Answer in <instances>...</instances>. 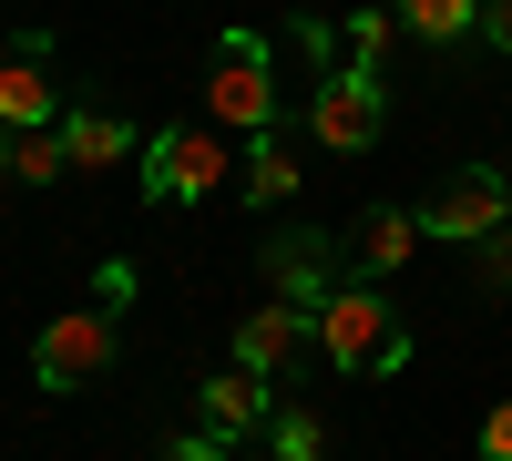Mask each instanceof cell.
I'll return each mask as SVG.
<instances>
[{"mask_svg":"<svg viewBox=\"0 0 512 461\" xmlns=\"http://www.w3.org/2000/svg\"><path fill=\"white\" fill-rule=\"evenodd\" d=\"M482 461H512V400H492V421H482Z\"/></svg>","mask_w":512,"mask_h":461,"instance_id":"cell-19","label":"cell"},{"mask_svg":"<svg viewBox=\"0 0 512 461\" xmlns=\"http://www.w3.org/2000/svg\"><path fill=\"white\" fill-rule=\"evenodd\" d=\"M349 236V257L369 267V277H390V267H410L420 257V205H369L359 226H338Z\"/></svg>","mask_w":512,"mask_h":461,"instance_id":"cell-11","label":"cell"},{"mask_svg":"<svg viewBox=\"0 0 512 461\" xmlns=\"http://www.w3.org/2000/svg\"><path fill=\"white\" fill-rule=\"evenodd\" d=\"M62 154H72V175H103V164L144 154V144L123 134V113H103V103H72V113H62Z\"/></svg>","mask_w":512,"mask_h":461,"instance_id":"cell-12","label":"cell"},{"mask_svg":"<svg viewBox=\"0 0 512 461\" xmlns=\"http://www.w3.org/2000/svg\"><path fill=\"white\" fill-rule=\"evenodd\" d=\"M318 359L338 380H390V369H410V318L369 277H338V298L318 308Z\"/></svg>","mask_w":512,"mask_h":461,"instance_id":"cell-1","label":"cell"},{"mask_svg":"<svg viewBox=\"0 0 512 461\" xmlns=\"http://www.w3.org/2000/svg\"><path fill=\"white\" fill-rule=\"evenodd\" d=\"M502 195H512V164H502Z\"/></svg>","mask_w":512,"mask_h":461,"instance_id":"cell-24","label":"cell"},{"mask_svg":"<svg viewBox=\"0 0 512 461\" xmlns=\"http://www.w3.org/2000/svg\"><path fill=\"white\" fill-rule=\"evenodd\" d=\"M113 359H123V318H113V308H72V318H41V339H31V380L62 400V390H93Z\"/></svg>","mask_w":512,"mask_h":461,"instance_id":"cell-3","label":"cell"},{"mask_svg":"<svg viewBox=\"0 0 512 461\" xmlns=\"http://www.w3.org/2000/svg\"><path fill=\"white\" fill-rule=\"evenodd\" d=\"M277 400H287V390L267 380V369L226 359L216 380H205V431H226V441H236V431H267V421H277Z\"/></svg>","mask_w":512,"mask_h":461,"instance_id":"cell-10","label":"cell"},{"mask_svg":"<svg viewBox=\"0 0 512 461\" xmlns=\"http://www.w3.org/2000/svg\"><path fill=\"white\" fill-rule=\"evenodd\" d=\"M134 164H144V195H154V205H205V195L226 185V144H216V123H164Z\"/></svg>","mask_w":512,"mask_h":461,"instance_id":"cell-5","label":"cell"},{"mask_svg":"<svg viewBox=\"0 0 512 461\" xmlns=\"http://www.w3.org/2000/svg\"><path fill=\"white\" fill-rule=\"evenodd\" d=\"M482 277H492V287H512V226H502V236L482 246Z\"/></svg>","mask_w":512,"mask_h":461,"instance_id":"cell-22","label":"cell"},{"mask_svg":"<svg viewBox=\"0 0 512 461\" xmlns=\"http://www.w3.org/2000/svg\"><path fill=\"white\" fill-rule=\"evenodd\" d=\"M164 461H226V431H185V441L164 451Z\"/></svg>","mask_w":512,"mask_h":461,"instance_id":"cell-21","label":"cell"},{"mask_svg":"<svg viewBox=\"0 0 512 461\" xmlns=\"http://www.w3.org/2000/svg\"><path fill=\"white\" fill-rule=\"evenodd\" d=\"M52 31H21L0 62V134H52Z\"/></svg>","mask_w":512,"mask_h":461,"instance_id":"cell-8","label":"cell"},{"mask_svg":"<svg viewBox=\"0 0 512 461\" xmlns=\"http://www.w3.org/2000/svg\"><path fill=\"white\" fill-rule=\"evenodd\" d=\"M236 195L256 205V216H277V205L297 195V154H287L277 134H246V175H236Z\"/></svg>","mask_w":512,"mask_h":461,"instance_id":"cell-14","label":"cell"},{"mask_svg":"<svg viewBox=\"0 0 512 461\" xmlns=\"http://www.w3.org/2000/svg\"><path fill=\"white\" fill-rule=\"evenodd\" d=\"M11 175H21V185H62V175H72L62 123H52V134H11Z\"/></svg>","mask_w":512,"mask_h":461,"instance_id":"cell-16","label":"cell"},{"mask_svg":"<svg viewBox=\"0 0 512 461\" xmlns=\"http://www.w3.org/2000/svg\"><path fill=\"white\" fill-rule=\"evenodd\" d=\"M308 349H318V308H287V298H277V308L236 318V359H246V369H267L277 390H287V369L308 359Z\"/></svg>","mask_w":512,"mask_h":461,"instance_id":"cell-9","label":"cell"},{"mask_svg":"<svg viewBox=\"0 0 512 461\" xmlns=\"http://www.w3.org/2000/svg\"><path fill=\"white\" fill-rule=\"evenodd\" d=\"M512 226V195H502V164H451L420 205V236H451V246H492Z\"/></svg>","mask_w":512,"mask_h":461,"instance_id":"cell-6","label":"cell"},{"mask_svg":"<svg viewBox=\"0 0 512 461\" xmlns=\"http://www.w3.org/2000/svg\"><path fill=\"white\" fill-rule=\"evenodd\" d=\"M482 41H492V52L512 62V0H482Z\"/></svg>","mask_w":512,"mask_h":461,"instance_id":"cell-20","label":"cell"},{"mask_svg":"<svg viewBox=\"0 0 512 461\" xmlns=\"http://www.w3.org/2000/svg\"><path fill=\"white\" fill-rule=\"evenodd\" d=\"M410 41H431V52H461V41H482V0H390Z\"/></svg>","mask_w":512,"mask_h":461,"instance_id":"cell-13","label":"cell"},{"mask_svg":"<svg viewBox=\"0 0 512 461\" xmlns=\"http://www.w3.org/2000/svg\"><path fill=\"white\" fill-rule=\"evenodd\" d=\"M390 41H400V11H390V0H369V11H349V62H390Z\"/></svg>","mask_w":512,"mask_h":461,"instance_id":"cell-17","label":"cell"},{"mask_svg":"<svg viewBox=\"0 0 512 461\" xmlns=\"http://www.w3.org/2000/svg\"><path fill=\"white\" fill-rule=\"evenodd\" d=\"M267 451H277V461H328V431H318V410L297 400V390H287V410L267 421Z\"/></svg>","mask_w":512,"mask_h":461,"instance_id":"cell-15","label":"cell"},{"mask_svg":"<svg viewBox=\"0 0 512 461\" xmlns=\"http://www.w3.org/2000/svg\"><path fill=\"white\" fill-rule=\"evenodd\" d=\"M338 257H349V236H328V226H287L256 246V267H267V287L287 308H328L338 298Z\"/></svg>","mask_w":512,"mask_h":461,"instance_id":"cell-7","label":"cell"},{"mask_svg":"<svg viewBox=\"0 0 512 461\" xmlns=\"http://www.w3.org/2000/svg\"><path fill=\"white\" fill-rule=\"evenodd\" d=\"M0 175H11V134H0Z\"/></svg>","mask_w":512,"mask_h":461,"instance_id":"cell-23","label":"cell"},{"mask_svg":"<svg viewBox=\"0 0 512 461\" xmlns=\"http://www.w3.org/2000/svg\"><path fill=\"white\" fill-rule=\"evenodd\" d=\"M379 123H390L379 72H369V62H328V72H318V93H308V134H318L328 154H369V144H379Z\"/></svg>","mask_w":512,"mask_h":461,"instance_id":"cell-4","label":"cell"},{"mask_svg":"<svg viewBox=\"0 0 512 461\" xmlns=\"http://www.w3.org/2000/svg\"><path fill=\"white\" fill-rule=\"evenodd\" d=\"M134 287H144L134 267H123V257H103V267H93V308H113V318H123V308H134Z\"/></svg>","mask_w":512,"mask_h":461,"instance_id":"cell-18","label":"cell"},{"mask_svg":"<svg viewBox=\"0 0 512 461\" xmlns=\"http://www.w3.org/2000/svg\"><path fill=\"white\" fill-rule=\"evenodd\" d=\"M205 123L277 134V52H267V31H226L216 41V62H205Z\"/></svg>","mask_w":512,"mask_h":461,"instance_id":"cell-2","label":"cell"}]
</instances>
